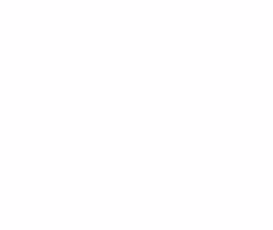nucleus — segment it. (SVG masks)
Wrapping results in <instances>:
<instances>
[]
</instances>
